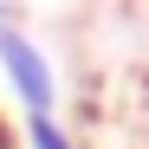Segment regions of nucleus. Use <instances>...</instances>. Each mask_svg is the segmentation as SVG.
<instances>
[{"label":"nucleus","instance_id":"f257e3e1","mask_svg":"<svg viewBox=\"0 0 149 149\" xmlns=\"http://www.w3.org/2000/svg\"><path fill=\"white\" fill-rule=\"evenodd\" d=\"M0 71H7V84H13L26 117H58V71L13 19H0Z\"/></svg>","mask_w":149,"mask_h":149},{"label":"nucleus","instance_id":"f03ea898","mask_svg":"<svg viewBox=\"0 0 149 149\" xmlns=\"http://www.w3.org/2000/svg\"><path fill=\"white\" fill-rule=\"evenodd\" d=\"M26 149H78V136L58 117H26Z\"/></svg>","mask_w":149,"mask_h":149},{"label":"nucleus","instance_id":"7ed1b4c3","mask_svg":"<svg viewBox=\"0 0 149 149\" xmlns=\"http://www.w3.org/2000/svg\"><path fill=\"white\" fill-rule=\"evenodd\" d=\"M0 149H13V136H7V123H0Z\"/></svg>","mask_w":149,"mask_h":149},{"label":"nucleus","instance_id":"20e7f679","mask_svg":"<svg viewBox=\"0 0 149 149\" xmlns=\"http://www.w3.org/2000/svg\"><path fill=\"white\" fill-rule=\"evenodd\" d=\"M0 19H7V7H0Z\"/></svg>","mask_w":149,"mask_h":149}]
</instances>
